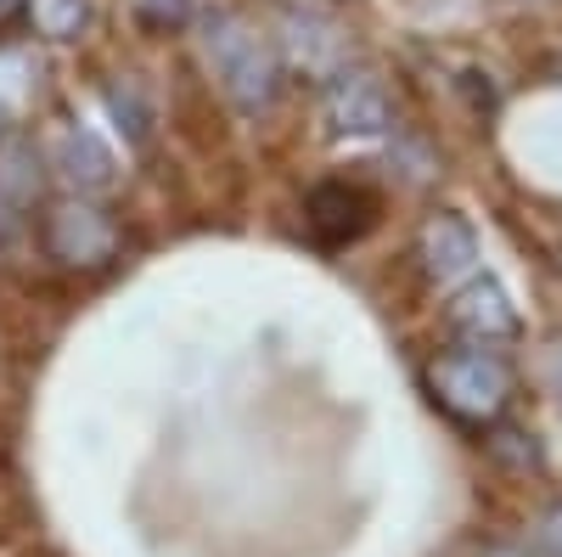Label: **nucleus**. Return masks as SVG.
I'll return each instance as SVG.
<instances>
[{
	"label": "nucleus",
	"mask_w": 562,
	"mask_h": 557,
	"mask_svg": "<svg viewBox=\"0 0 562 557\" xmlns=\"http://www.w3.org/2000/svg\"><path fill=\"white\" fill-rule=\"evenodd\" d=\"M198 52H203L209 74L220 79V90L243 113H265L276 102L281 68H276L270 40L248 18H237V12H203L198 18Z\"/></svg>",
	"instance_id": "nucleus-1"
},
{
	"label": "nucleus",
	"mask_w": 562,
	"mask_h": 557,
	"mask_svg": "<svg viewBox=\"0 0 562 557\" xmlns=\"http://www.w3.org/2000/svg\"><path fill=\"white\" fill-rule=\"evenodd\" d=\"M428 383L445 411L467 416V423H495L512 400V366L495 349H450L434 360Z\"/></svg>",
	"instance_id": "nucleus-2"
},
{
	"label": "nucleus",
	"mask_w": 562,
	"mask_h": 557,
	"mask_svg": "<svg viewBox=\"0 0 562 557\" xmlns=\"http://www.w3.org/2000/svg\"><path fill=\"white\" fill-rule=\"evenodd\" d=\"M276 52H281V63H288L293 74H304V79H338V74H349V34H344V23L315 12V7L281 12Z\"/></svg>",
	"instance_id": "nucleus-3"
},
{
	"label": "nucleus",
	"mask_w": 562,
	"mask_h": 557,
	"mask_svg": "<svg viewBox=\"0 0 562 557\" xmlns=\"http://www.w3.org/2000/svg\"><path fill=\"white\" fill-rule=\"evenodd\" d=\"M45 248L74 270H97L119 254V225L90 198H63L52 214H45Z\"/></svg>",
	"instance_id": "nucleus-4"
},
{
	"label": "nucleus",
	"mask_w": 562,
	"mask_h": 557,
	"mask_svg": "<svg viewBox=\"0 0 562 557\" xmlns=\"http://www.w3.org/2000/svg\"><path fill=\"white\" fill-rule=\"evenodd\" d=\"M445 315H450V327L461 338H473L479 349L518 338V304L506 299V288L495 282V276H473L467 288H456V299H450Z\"/></svg>",
	"instance_id": "nucleus-5"
},
{
	"label": "nucleus",
	"mask_w": 562,
	"mask_h": 557,
	"mask_svg": "<svg viewBox=\"0 0 562 557\" xmlns=\"http://www.w3.org/2000/svg\"><path fill=\"white\" fill-rule=\"evenodd\" d=\"M326 124H333V135H349V142L389 135L394 130V102L371 74H338L333 90H326Z\"/></svg>",
	"instance_id": "nucleus-6"
},
{
	"label": "nucleus",
	"mask_w": 562,
	"mask_h": 557,
	"mask_svg": "<svg viewBox=\"0 0 562 557\" xmlns=\"http://www.w3.org/2000/svg\"><path fill=\"white\" fill-rule=\"evenodd\" d=\"M52 169L74 186V192L85 198V192H108V186L119 180V158H113V147L102 142L90 124H57V135H52Z\"/></svg>",
	"instance_id": "nucleus-7"
},
{
	"label": "nucleus",
	"mask_w": 562,
	"mask_h": 557,
	"mask_svg": "<svg viewBox=\"0 0 562 557\" xmlns=\"http://www.w3.org/2000/svg\"><path fill=\"white\" fill-rule=\"evenodd\" d=\"M422 270L434 276L439 288H467L479 276V237L461 214H434L422 225Z\"/></svg>",
	"instance_id": "nucleus-8"
},
{
	"label": "nucleus",
	"mask_w": 562,
	"mask_h": 557,
	"mask_svg": "<svg viewBox=\"0 0 562 557\" xmlns=\"http://www.w3.org/2000/svg\"><path fill=\"white\" fill-rule=\"evenodd\" d=\"M371 203L360 186H349V180H326V186H315L310 192V225L321 231L326 243H349V237H360V231L371 225Z\"/></svg>",
	"instance_id": "nucleus-9"
},
{
	"label": "nucleus",
	"mask_w": 562,
	"mask_h": 557,
	"mask_svg": "<svg viewBox=\"0 0 562 557\" xmlns=\"http://www.w3.org/2000/svg\"><path fill=\"white\" fill-rule=\"evenodd\" d=\"M34 192H40V158L7 135L0 142V203L12 209V203H29Z\"/></svg>",
	"instance_id": "nucleus-10"
},
{
	"label": "nucleus",
	"mask_w": 562,
	"mask_h": 557,
	"mask_svg": "<svg viewBox=\"0 0 562 557\" xmlns=\"http://www.w3.org/2000/svg\"><path fill=\"white\" fill-rule=\"evenodd\" d=\"M29 12H34V29L57 45H68L90 29V0H29Z\"/></svg>",
	"instance_id": "nucleus-11"
},
{
	"label": "nucleus",
	"mask_w": 562,
	"mask_h": 557,
	"mask_svg": "<svg viewBox=\"0 0 562 557\" xmlns=\"http://www.w3.org/2000/svg\"><path fill=\"white\" fill-rule=\"evenodd\" d=\"M108 113H113V124L130 135L135 147L147 142V130H153V102L140 97L135 79H113V85H108Z\"/></svg>",
	"instance_id": "nucleus-12"
},
{
	"label": "nucleus",
	"mask_w": 562,
	"mask_h": 557,
	"mask_svg": "<svg viewBox=\"0 0 562 557\" xmlns=\"http://www.w3.org/2000/svg\"><path fill=\"white\" fill-rule=\"evenodd\" d=\"M34 90H40V63L29 52H0V108L18 119Z\"/></svg>",
	"instance_id": "nucleus-13"
},
{
	"label": "nucleus",
	"mask_w": 562,
	"mask_h": 557,
	"mask_svg": "<svg viewBox=\"0 0 562 557\" xmlns=\"http://www.w3.org/2000/svg\"><path fill=\"white\" fill-rule=\"evenodd\" d=\"M135 12L153 29H180L186 18H192V0H135Z\"/></svg>",
	"instance_id": "nucleus-14"
},
{
	"label": "nucleus",
	"mask_w": 562,
	"mask_h": 557,
	"mask_svg": "<svg viewBox=\"0 0 562 557\" xmlns=\"http://www.w3.org/2000/svg\"><path fill=\"white\" fill-rule=\"evenodd\" d=\"M540 535H546V546L562 557V506H551V513H546V524H540Z\"/></svg>",
	"instance_id": "nucleus-15"
},
{
	"label": "nucleus",
	"mask_w": 562,
	"mask_h": 557,
	"mask_svg": "<svg viewBox=\"0 0 562 557\" xmlns=\"http://www.w3.org/2000/svg\"><path fill=\"white\" fill-rule=\"evenodd\" d=\"M7 231H12V214H7V203H0V243H7Z\"/></svg>",
	"instance_id": "nucleus-16"
},
{
	"label": "nucleus",
	"mask_w": 562,
	"mask_h": 557,
	"mask_svg": "<svg viewBox=\"0 0 562 557\" xmlns=\"http://www.w3.org/2000/svg\"><path fill=\"white\" fill-rule=\"evenodd\" d=\"M7 124H12V113H7V108H0V142H7Z\"/></svg>",
	"instance_id": "nucleus-17"
},
{
	"label": "nucleus",
	"mask_w": 562,
	"mask_h": 557,
	"mask_svg": "<svg viewBox=\"0 0 562 557\" xmlns=\"http://www.w3.org/2000/svg\"><path fill=\"white\" fill-rule=\"evenodd\" d=\"M484 557H518V552H512V546H495V552H484Z\"/></svg>",
	"instance_id": "nucleus-18"
},
{
	"label": "nucleus",
	"mask_w": 562,
	"mask_h": 557,
	"mask_svg": "<svg viewBox=\"0 0 562 557\" xmlns=\"http://www.w3.org/2000/svg\"><path fill=\"white\" fill-rule=\"evenodd\" d=\"M0 7H7V0H0Z\"/></svg>",
	"instance_id": "nucleus-19"
},
{
	"label": "nucleus",
	"mask_w": 562,
	"mask_h": 557,
	"mask_svg": "<svg viewBox=\"0 0 562 557\" xmlns=\"http://www.w3.org/2000/svg\"><path fill=\"white\" fill-rule=\"evenodd\" d=\"M0 12H7V7H0Z\"/></svg>",
	"instance_id": "nucleus-20"
}]
</instances>
